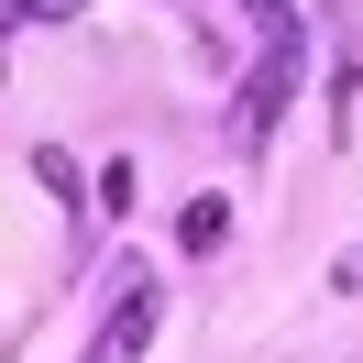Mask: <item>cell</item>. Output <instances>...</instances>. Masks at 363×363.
I'll return each mask as SVG.
<instances>
[{
  "label": "cell",
  "mask_w": 363,
  "mask_h": 363,
  "mask_svg": "<svg viewBox=\"0 0 363 363\" xmlns=\"http://www.w3.org/2000/svg\"><path fill=\"white\" fill-rule=\"evenodd\" d=\"M297 55H308V23H275L264 55H253V77L231 89V143H264L275 133V111H286V89H297Z\"/></svg>",
  "instance_id": "cell-1"
},
{
  "label": "cell",
  "mask_w": 363,
  "mask_h": 363,
  "mask_svg": "<svg viewBox=\"0 0 363 363\" xmlns=\"http://www.w3.org/2000/svg\"><path fill=\"white\" fill-rule=\"evenodd\" d=\"M155 319H165V286H155L143 264H111V308H99V330H89V352H77V363H143Z\"/></svg>",
  "instance_id": "cell-2"
},
{
  "label": "cell",
  "mask_w": 363,
  "mask_h": 363,
  "mask_svg": "<svg viewBox=\"0 0 363 363\" xmlns=\"http://www.w3.org/2000/svg\"><path fill=\"white\" fill-rule=\"evenodd\" d=\"M67 11H77V0H0V33H11V23H67Z\"/></svg>",
  "instance_id": "cell-5"
},
{
  "label": "cell",
  "mask_w": 363,
  "mask_h": 363,
  "mask_svg": "<svg viewBox=\"0 0 363 363\" xmlns=\"http://www.w3.org/2000/svg\"><path fill=\"white\" fill-rule=\"evenodd\" d=\"M220 231H231L220 199H187V209H177V253H220Z\"/></svg>",
  "instance_id": "cell-3"
},
{
  "label": "cell",
  "mask_w": 363,
  "mask_h": 363,
  "mask_svg": "<svg viewBox=\"0 0 363 363\" xmlns=\"http://www.w3.org/2000/svg\"><path fill=\"white\" fill-rule=\"evenodd\" d=\"M33 177H45V187H55V199H67V209H77V187H89V177H77V155H55V143H45V155H33Z\"/></svg>",
  "instance_id": "cell-4"
}]
</instances>
